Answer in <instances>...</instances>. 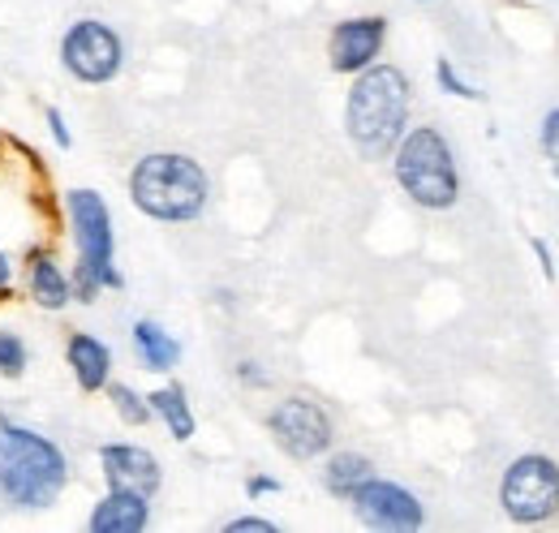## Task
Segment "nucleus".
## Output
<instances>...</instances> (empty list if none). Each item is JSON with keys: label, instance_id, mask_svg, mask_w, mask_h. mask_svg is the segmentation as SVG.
Instances as JSON below:
<instances>
[{"label": "nucleus", "instance_id": "obj_1", "mask_svg": "<svg viewBox=\"0 0 559 533\" xmlns=\"http://www.w3.org/2000/svg\"><path fill=\"white\" fill-rule=\"evenodd\" d=\"M66 448L13 417L0 413V504L13 512H48L70 490Z\"/></svg>", "mask_w": 559, "mask_h": 533}, {"label": "nucleus", "instance_id": "obj_2", "mask_svg": "<svg viewBox=\"0 0 559 533\" xmlns=\"http://www.w3.org/2000/svg\"><path fill=\"white\" fill-rule=\"evenodd\" d=\"M414 112V82L396 66L374 61L370 69L353 73L345 95V133L361 159H388L401 133L409 130Z\"/></svg>", "mask_w": 559, "mask_h": 533}, {"label": "nucleus", "instance_id": "obj_3", "mask_svg": "<svg viewBox=\"0 0 559 533\" xmlns=\"http://www.w3.org/2000/svg\"><path fill=\"white\" fill-rule=\"evenodd\" d=\"M130 202L155 224H190L207 211L211 177L186 151H146L130 168Z\"/></svg>", "mask_w": 559, "mask_h": 533}, {"label": "nucleus", "instance_id": "obj_4", "mask_svg": "<svg viewBox=\"0 0 559 533\" xmlns=\"http://www.w3.org/2000/svg\"><path fill=\"white\" fill-rule=\"evenodd\" d=\"M392 177L401 194L421 211H452L461 202L456 151L439 126H409L392 146Z\"/></svg>", "mask_w": 559, "mask_h": 533}, {"label": "nucleus", "instance_id": "obj_5", "mask_svg": "<svg viewBox=\"0 0 559 533\" xmlns=\"http://www.w3.org/2000/svg\"><path fill=\"white\" fill-rule=\"evenodd\" d=\"M66 220H70V237L78 259L91 266L104 284V293H121L126 275L117 266V228H112V206L99 190L78 186L66 194Z\"/></svg>", "mask_w": 559, "mask_h": 533}, {"label": "nucleus", "instance_id": "obj_6", "mask_svg": "<svg viewBox=\"0 0 559 533\" xmlns=\"http://www.w3.org/2000/svg\"><path fill=\"white\" fill-rule=\"evenodd\" d=\"M57 61L82 86H108L126 69V39L104 17H73L57 44Z\"/></svg>", "mask_w": 559, "mask_h": 533}, {"label": "nucleus", "instance_id": "obj_7", "mask_svg": "<svg viewBox=\"0 0 559 533\" xmlns=\"http://www.w3.org/2000/svg\"><path fill=\"white\" fill-rule=\"evenodd\" d=\"M499 508L512 525H547L559 517V461L525 452L499 477Z\"/></svg>", "mask_w": 559, "mask_h": 533}, {"label": "nucleus", "instance_id": "obj_8", "mask_svg": "<svg viewBox=\"0 0 559 533\" xmlns=\"http://www.w3.org/2000/svg\"><path fill=\"white\" fill-rule=\"evenodd\" d=\"M267 435L288 461H323L336 443V422L314 396H284L267 413Z\"/></svg>", "mask_w": 559, "mask_h": 533}, {"label": "nucleus", "instance_id": "obj_9", "mask_svg": "<svg viewBox=\"0 0 559 533\" xmlns=\"http://www.w3.org/2000/svg\"><path fill=\"white\" fill-rule=\"evenodd\" d=\"M349 504H353V517H357L366 530L414 533L426 525V508H421L418 495H414L409 486L392 482V477H379V473L357 486V495H353Z\"/></svg>", "mask_w": 559, "mask_h": 533}, {"label": "nucleus", "instance_id": "obj_10", "mask_svg": "<svg viewBox=\"0 0 559 533\" xmlns=\"http://www.w3.org/2000/svg\"><path fill=\"white\" fill-rule=\"evenodd\" d=\"M383 44H388V17L383 13H361V17H345L332 26L328 35V66L332 73H361L383 57Z\"/></svg>", "mask_w": 559, "mask_h": 533}, {"label": "nucleus", "instance_id": "obj_11", "mask_svg": "<svg viewBox=\"0 0 559 533\" xmlns=\"http://www.w3.org/2000/svg\"><path fill=\"white\" fill-rule=\"evenodd\" d=\"M99 473L108 490H134L146 499H155L164 486V469L155 461V452H146L142 443H126V439L99 448Z\"/></svg>", "mask_w": 559, "mask_h": 533}, {"label": "nucleus", "instance_id": "obj_12", "mask_svg": "<svg viewBox=\"0 0 559 533\" xmlns=\"http://www.w3.org/2000/svg\"><path fill=\"white\" fill-rule=\"evenodd\" d=\"M22 280H26V297L39 306V310H52L61 315L66 306H73V284H70V266L61 263L48 246H35L22 263Z\"/></svg>", "mask_w": 559, "mask_h": 533}, {"label": "nucleus", "instance_id": "obj_13", "mask_svg": "<svg viewBox=\"0 0 559 533\" xmlns=\"http://www.w3.org/2000/svg\"><path fill=\"white\" fill-rule=\"evenodd\" d=\"M66 366H70L78 392L99 396L112 383V348L91 332H70L66 340Z\"/></svg>", "mask_w": 559, "mask_h": 533}, {"label": "nucleus", "instance_id": "obj_14", "mask_svg": "<svg viewBox=\"0 0 559 533\" xmlns=\"http://www.w3.org/2000/svg\"><path fill=\"white\" fill-rule=\"evenodd\" d=\"M146 525H151V499L134 490H104L86 517L91 533H142Z\"/></svg>", "mask_w": 559, "mask_h": 533}, {"label": "nucleus", "instance_id": "obj_15", "mask_svg": "<svg viewBox=\"0 0 559 533\" xmlns=\"http://www.w3.org/2000/svg\"><path fill=\"white\" fill-rule=\"evenodd\" d=\"M130 344H134L139 366L151 375H173L181 366V340L155 319H139L134 332H130Z\"/></svg>", "mask_w": 559, "mask_h": 533}, {"label": "nucleus", "instance_id": "obj_16", "mask_svg": "<svg viewBox=\"0 0 559 533\" xmlns=\"http://www.w3.org/2000/svg\"><path fill=\"white\" fill-rule=\"evenodd\" d=\"M146 404H151V417H159V422H164V430H168L177 443H190V439H194L199 417H194L190 396H186V388H181V383H164V388L146 392Z\"/></svg>", "mask_w": 559, "mask_h": 533}, {"label": "nucleus", "instance_id": "obj_17", "mask_svg": "<svg viewBox=\"0 0 559 533\" xmlns=\"http://www.w3.org/2000/svg\"><path fill=\"white\" fill-rule=\"evenodd\" d=\"M366 477H374V461L370 457H361V452H328V461H323V486H328V495H336V499L349 504Z\"/></svg>", "mask_w": 559, "mask_h": 533}, {"label": "nucleus", "instance_id": "obj_18", "mask_svg": "<svg viewBox=\"0 0 559 533\" xmlns=\"http://www.w3.org/2000/svg\"><path fill=\"white\" fill-rule=\"evenodd\" d=\"M104 396H108V404H112V413L126 422V426H146L151 422V404H146V396H142L139 388H130V383H108L104 388Z\"/></svg>", "mask_w": 559, "mask_h": 533}, {"label": "nucleus", "instance_id": "obj_19", "mask_svg": "<svg viewBox=\"0 0 559 533\" xmlns=\"http://www.w3.org/2000/svg\"><path fill=\"white\" fill-rule=\"evenodd\" d=\"M26 366H31V348H26L22 332L0 328V379H22Z\"/></svg>", "mask_w": 559, "mask_h": 533}, {"label": "nucleus", "instance_id": "obj_20", "mask_svg": "<svg viewBox=\"0 0 559 533\" xmlns=\"http://www.w3.org/2000/svg\"><path fill=\"white\" fill-rule=\"evenodd\" d=\"M435 82H439L443 95H456V99H483V91L456 69L452 57H439V61H435Z\"/></svg>", "mask_w": 559, "mask_h": 533}, {"label": "nucleus", "instance_id": "obj_21", "mask_svg": "<svg viewBox=\"0 0 559 533\" xmlns=\"http://www.w3.org/2000/svg\"><path fill=\"white\" fill-rule=\"evenodd\" d=\"M70 284H73V301H78V306H95V301H99V293H104L99 275L82 263V259L70 266Z\"/></svg>", "mask_w": 559, "mask_h": 533}, {"label": "nucleus", "instance_id": "obj_22", "mask_svg": "<svg viewBox=\"0 0 559 533\" xmlns=\"http://www.w3.org/2000/svg\"><path fill=\"white\" fill-rule=\"evenodd\" d=\"M538 138H543V155L551 159V168L559 173V108H551V112L543 117V133H538Z\"/></svg>", "mask_w": 559, "mask_h": 533}, {"label": "nucleus", "instance_id": "obj_23", "mask_svg": "<svg viewBox=\"0 0 559 533\" xmlns=\"http://www.w3.org/2000/svg\"><path fill=\"white\" fill-rule=\"evenodd\" d=\"M44 126H48V133H52V142H57V151H70L73 146V133L70 126H66V112L52 104L48 112H44Z\"/></svg>", "mask_w": 559, "mask_h": 533}, {"label": "nucleus", "instance_id": "obj_24", "mask_svg": "<svg viewBox=\"0 0 559 533\" xmlns=\"http://www.w3.org/2000/svg\"><path fill=\"white\" fill-rule=\"evenodd\" d=\"M263 495H280V477H272V473H250L246 477V499H263Z\"/></svg>", "mask_w": 559, "mask_h": 533}, {"label": "nucleus", "instance_id": "obj_25", "mask_svg": "<svg viewBox=\"0 0 559 533\" xmlns=\"http://www.w3.org/2000/svg\"><path fill=\"white\" fill-rule=\"evenodd\" d=\"M224 533H276V521H267V517H233Z\"/></svg>", "mask_w": 559, "mask_h": 533}, {"label": "nucleus", "instance_id": "obj_26", "mask_svg": "<svg viewBox=\"0 0 559 533\" xmlns=\"http://www.w3.org/2000/svg\"><path fill=\"white\" fill-rule=\"evenodd\" d=\"M237 379H241L246 388H267V383H272V379H267V370H263L259 362H250V357H246V362H237Z\"/></svg>", "mask_w": 559, "mask_h": 533}, {"label": "nucleus", "instance_id": "obj_27", "mask_svg": "<svg viewBox=\"0 0 559 533\" xmlns=\"http://www.w3.org/2000/svg\"><path fill=\"white\" fill-rule=\"evenodd\" d=\"M13 284H17V266H13V259H9V250L0 246V301L13 297Z\"/></svg>", "mask_w": 559, "mask_h": 533}, {"label": "nucleus", "instance_id": "obj_28", "mask_svg": "<svg viewBox=\"0 0 559 533\" xmlns=\"http://www.w3.org/2000/svg\"><path fill=\"white\" fill-rule=\"evenodd\" d=\"M530 250L538 254V266H543V275H547V280H556V263H551V250H547V241H543V237H534V241H530Z\"/></svg>", "mask_w": 559, "mask_h": 533}, {"label": "nucleus", "instance_id": "obj_29", "mask_svg": "<svg viewBox=\"0 0 559 533\" xmlns=\"http://www.w3.org/2000/svg\"><path fill=\"white\" fill-rule=\"evenodd\" d=\"M414 4H435V0H414Z\"/></svg>", "mask_w": 559, "mask_h": 533}]
</instances>
